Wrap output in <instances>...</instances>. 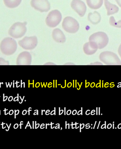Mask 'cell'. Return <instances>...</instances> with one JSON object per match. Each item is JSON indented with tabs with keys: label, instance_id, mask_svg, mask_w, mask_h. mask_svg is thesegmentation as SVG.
<instances>
[{
	"label": "cell",
	"instance_id": "6da1fadb",
	"mask_svg": "<svg viewBox=\"0 0 121 149\" xmlns=\"http://www.w3.org/2000/svg\"><path fill=\"white\" fill-rule=\"evenodd\" d=\"M17 49L16 40L10 37L3 39L0 44V49L3 54L9 56L13 54Z\"/></svg>",
	"mask_w": 121,
	"mask_h": 149
},
{
	"label": "cell",
	"instance_id": "7a4b0ae2",
	"mask_svg": "<svg viewBox=\"0 0 121 149\" xmlns=\"http://www.w3.org/2000/svg\"><path fill=\"white\" fill-rule=\"evenodd\" d=\"M89 41L94 42L97 45L98 49H102L107 46L109 39L104 32H97L91 35L89 38Z\"/></svg>",
	"mask_w": 121,
	"mask_h": 149
},
{
	"label": "cell",
	"instance_id": "3957f363",
	"mask_svg": "<svg viewBox=\"0 0 121 149\" xmlns=\"http://www.w3.org/2000/svg\"><path fill=\"white\" fill-rule=\"evenodd\" d=\"M26 22H16L10 27L8 33L10 36L14 38H19L24 36L27 32Z\"/></svg>",
	"mask_w": 121,
	"mask_h": 149
},
{
	"label": "cell",
	"instance_id": "277c9868",
	"mask_svg": "<svg viewBox=\"0 0 121 149\" xmlns=\"http://www.w3.org/2000/svg\"><path fill=\"white\" fill-rule=\"evenodd\" d=\"M100 60L106 65H121L118 56L113 52H103L100 54Z\"/></svg>",
	"mask_w": 121,
	"mask_h": 149
},
{
	"label": "cell",
	"instance_id": "5b68a950",
	"mask_svg": "<svg viewBox=\"0 0 121 149\" xmlns=\"http://www.w3.org/2000/svg\"><path fill=\"white\" fill-rule=\"evenodd\" d=\"M62 27L67 33H76L79 28V23L78 21L71 17H65L62 23Z\"/></svg>",
	"mask_w": 121,
	"mask_h": 149
},
{
	"label": "cell",
	"instance_id": "8992f818",
	"mask_svg": "<svg viewBox=\"0 0 121 149\" xmlns=\"http://www.w3.org/2000/svg\"><path fill=\"white\" fill-rule=\"evenodd\" d=\"M62 19V14L59 10H52L47 17L46 23L49 27L54 28L59 24Z\"/></svg>",
	"mask_w": 121,
	"mask_h": 149
},
{
	"label": "cell",
	"instance_id": "52a82bcc",
	"mask_svg": "<svg viewBox=\"0 0 121 149\" xmlns=\"http://www.w3.org/2000/svg\"><path fill=\"white\" fill-rule=\"evenodd\" d=\"M38 43V38L35 36H26L19 41V45L26 50L33 49L36 47Z\"/></svg>",
	"mask_w": 121,
	"mask_h": 149
},
{
	"label": "cell",
	"instance_id": "ba28073f",
	"mask_svg": "<svg viewBox=\"0 0 121 149\" xmlns=\"http://www.w3.org/2000/svg\"><path fill=\"white\" fill-rule=\"evenodd\" d=\"M31 5L35 9L41 12H46L51 9V4L48 0H31Z\"/></svg>",
	"mask_w": 121,
	"mask_h": 149
},
{
	"label": "cell",
	"instance_id": "9c48e42d",
	"mask_svg": "<svg viewBox=\"0 0 121 149\" xmlns=\"http://www.w3.org/2000/svg\"><path fill=\"white\" fill-rule=\"evenodd\" d=\"M71 6L81 17H83L86 12V6L81 0H73L71 3Z\"/></svg>",
	"mask_w": 121,
	"mask_h": 149
},
{
	"label": "cell",
	"instance_id": "30bf717a",
	"mask_svg": "<svg viewBox=\"0 0 121 149\" xmlns=\"http://www.w3.org/2000/svg\"><path fill=\"white\" fill-rule=\"evenodd\" d=\"M32 56L29 52H24L19 55L17 59V65H30L32 63Z\"/></svg>",
	"mask_w": 121,
	"mask_h": 149
},
{
	"label": "cell",
	"instance_id": "8fae6325",
	"mask_svg": "<svg viewBox=\"0 0 121 149\" xmlns=\"http://www.w3.org/2000/svg\"><path fill=\"white\" fill-rule=\"evenodd\" d=\"M83 51L88 55H92L95 54L98 49V47L94 42L89 41L84 45Z\"/></svg>",
	"mask_w": 121,
	"mask_h": 149
},
{
	"label": "cell",
	"instance_id": "7c38bea8",
	"mask_svg": "<svg viewBox=\"0 0 121 149\" xmlns=\"http://www.w3.org/2000/svg\"><path fill=\"white\" fill-rule=\"evenodd\" d=\"M52 37L54 40L59 43H65L66 41V37L63 32L59 28L55 29L52 32Z\"/></svg>",
	"mask_w": 121,
	"mask_h": 149
},
{
	"label": "cell",
	"instance_id": "4fadbf2b",
	"mask_svg": "<svg viewBox=\"0 0 121 149\" xmlns=\"http://www.w3.org/2000/svg\"><path fill=\"white\" fill-rule=\"evenodd\" d=\"M104 4L107 10V15L110 16L117 13L119 11V7L115 4H112L108 0H104Z\"/></svg>",
	"mask_w": 121,
	"mask_h": 149
},
{
	"label": "cell",
	"instance_id": "5bb4252c",
	"mask_svg": "<svg viewBox=\"0 0 121 149\" xmlns=\"http://www.w3.org/2000/svg\"><path fill=\"white\" fill-rule=\"evenodd\" d=\"M101 16L98 12L95 11L94 13H90L88 14V20L92 24H97L101 21Z\"/></svg>",
	"mask_w": 121,
	"mask_h": 149
},
{
	"label": "cell",
	"instance_id": "9a60e30c",
	"mask_svg": "<svg viewBox=\"0 0 121 149\" xmlns=\"http://www.w3.org/2000/svg\"><path fill=\"white\" fill-rule=\"evenodd\" d=\"M87 4L92 9H98L101 7L103 0H86Z\"/></svg>",
	"mask_w": 121,
	"mask_h": 149
},
{
	"label": "cell",
	"instance_id": "2e32d148",
	"mask_svg": "<svg viewBox=\"0 0 121 149\" xmlns=\"http://www.w3.org/2000/svg\"><path fill=\"white\" fill-rule=\"evenodd\" d=\"M22 0H3L4 4L10 8L17 7L20 4Z\"/></svg>",
	"mask_w": 121,
	"mask_h": 149
},
{
	"label": "cell",
	"instance_id": "e0dca14e",
	"mask_svg": "<svg viewBox=\"0 0 121 149\" xmlns=\"http://www.w3.org/2000/svg\"><path fill=\"white\" fill-rule=\"evenodd\" d=\"M109 23L111 26H113L115 27L121 28V20H119L118 22H116L115 19L113 17H110Z\"/></svg>",
	"mask_w": 121,
	"mask_h": 149
},
{
	"label": "cell",
	"instance_id": "ac0fdd59",
	"mask_svg": "<svg viewBox=\"0 0 121 149\" xmlns=\"http://www.w3.org/2000/svg\"><path fill=\"white\" fill-rule=\"evenodd\" d=\"M9 65V63L7 61H6L4 59L0 58V65Z\"/></svg>",
	"mask_w": 121,
	"mask_h": 149
},
{
	"label": "cell",
	"instance_id": "d6986e66",
	"mask_svg": "<svg viewBox=\"0 0 121 149\" xmlns=\"http://www.w3.org/2000/svg\"><path fill=\"white\" fill-rule=\"evenodd\" d=\"M115 1H116L117 4H118V6L121 7V0H115Z\"/></svg>",
	"mask_w": 121,
	"mask_h": 149
},
{
	"label": "cell",
	"instance_id": "ffe728a7",
	"mask_svg": "<svg viewBox=\"0 0 121 149\" xmlns=\"http://www.w3.org/2000/svg\"><path fill=\"white\" fill-rule=\"evenodd\" d=\"M118 53L121 58V44L120 45V46H119V47Z\"/></svg>",
	"mask_w": 121,
	"mask_h": 149
}]
</instances>
